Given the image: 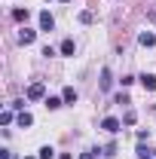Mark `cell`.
<instances>
[{
	"label": "cell",
	"instance_id": "obj_1",
	"mask_svg": "<svg viewBox=\"0 0 156 159\" xmlns=\"http://www.w3.org/2000/svg\"><path fill=\"white\" fill-rule=\"evenodd\" d=\"M43 95H46L43 83H31V86H28V101H40Z\"/></svg>",
	"mask_w": 156,
	"mask_h": 159
},
{
	"label": "cell",
	"instance_id": "obj_2",
	"mask_svg": "<svg viewBox=\"0 0 156 159\" xmlns=\"http://www.w3.org/2000/svg\"><path fill=\"white\" fill-rule=\"evenodd\" d=\"M52 28H55V19H52V16L43 9V12H40V31H46V34H49Z\"/></svg>",
	"mask_w": 156,
	"mask_h": 159
},
{
	"label": "cell",
	"instance_id": "obj_3",
	"mask_svg": "<svg viewBox=\"0 0 156 159\" xmlns=\"http://www.w3.org/2000/svg\"><path fill=\"white\" fill-rule=\"evenodd\" d=\"M37 40V31H31V28H21V34H19V43L21 46H31Z\"/></svg>",
	"mask_w": 156,
	"mask_h": 159
},
{
	"label": "cell",
	"instance_id": "obj_4",
	"mask_svg": "<svg viewBox=\"0 0 156 159\" xmlns=\"http://www.w3.org/2000/svg\"><path fill=\"white\" fill-rule=\"evenodd\" d=\"M101 129H104V132H110V135H117V132H119V119H117V116H107L104 122H101Z\"/></svg>",
	"mask_w": 156,
	"mask_h": 159
},
{
	"label": "cell",
	"instance_id": "obj_5",
	"mask_svg": "<svg viewBox=\"0 0 156 159\" xmlns=\"http://www.w3.org/2000/svg\"><path fill=\"white\" fill-rule=\"evenodd\" d=\"M138 80H141V86H144L147 92H153V89H156V77H153V74H141Z\"/></svg>",
	"mask_w": 156,
	"mask_h": 159
},
{
	"label": "cell",
	"instance_id": "obj_6",
	"mask_svg": "<svg viewBox=\"0 0 156 159\" xmlns=\"http://www.w3.org/2000/svg\"><path fill=\"white\" fill-rule=\"evenodd\" d=\"M61 98H64V104H77V89H74V86H67V89L61 92Z\"/></svg>",
	"mask_w": 156,
	"mask_h": 159
},
{
	"label": "cell",
	"instance_id": "obj_7",
	"mask_svg": "<svg viewBox=\"0 0 156 159\" xmlns=\"http://www.w3.org/2000/svg\"><path fill=\"white\" fill-rule=\"evenodd\" d=\"M110 83H113V80H110V67H104V70H101V92H107Z\"/></svg>",
	"mask_w": 156,
	"mask_h": 159
},
{
	"label": "cell",
	"instance_id": "obj_8",
	"mask_svg": "<svg viewBox=\"0 0 156 159\" xmlns=\"http://www.w3.org/2000/svg\"><path fill=\"white\" fill-rule=\"evenodd\" d=\"M19 125H21V129H28V125H34V116H31L28 110H21V113H19Z\"/></svg>",
	"mask_w": 156,
	"mask_h": 159
},
{
	"label": "cell",
	"instance_id": "obj_9",
	"mask_svg": "<svg viewBox=\"0 0 156 159\" xmlns=\"http://www.w3.org/2000/svg\"><path fill=\"white\" fill-rule=\"evenodd\" d=\"M138 40H141V46H156V37L150 34V31H144V34H141Z\"/></svg>",
	"mask_w": 156,
	"mask_h": 159
},
{
	"label": "cell",
	"instance_id": "obj_10",
	"mask_svg": "<svg viewBox=\"0 0 156 159\" xmlns=\"http://www.w3.org/2000/svg\"><path fill=\"white\" fill-rule=\"evenodd\" d=\"M74 52H77L74 40H64V43H61V55H74Z\"/></svg>",
	"mask_w": 156,
	"mask_h": 159
},
{
	"label": "cell",
	"instance_id": "obj_11",
	"mask_svg": "<svg viewBox=\"0 0 156 159\" xmlns=\"http://www.w3.org/2000/svg\"><path fill=\"white\" fill-rule=\"evenodd\" d=\"M12 19H16V21H28L31 12H28V9H12Z\"/></svg>",
	"mask_w": 156,
	"mask_h": 159
},
{
	"label": "cell",
	"instance_id": "obj_12",
	"mask_svg": "<svg viewBox=\"0 0 156 159\" xmlns=\"http://www.w3.org/2000/svg\"><path fill=\"white\" fill-rule=\"evenodd\" d=\"M138 159H153V150L141 144V147H138Z\"/></svg>",
	"mask_w": 156,
	"mask_h": 159
},
{
	"label": "cell",
	"instance_id": "obj_13",
	"mask_svg": "<svg viewBox=\"0 0 156 159\" xmlns=\"http://www.w3.org/2000/svg\"><path fill=\"white\" fill-rule=\"evenodd\" d=\"M61 101H64V98H52V95H49V98H46V107H49V110H58Z\"/></svg>",
	"mask_w": 156,
	"mask_h": 159
},
{
	"label": "cell",
	"instance_id": "obj_14",
	"mask_svg": "<svg viewBox=\"0 0 156 159\" xmlns=\"http://www.w3.org/2000/svg\"><path fill=\"white\" fill-rule=\"evenodd\" d=\"M52 156H55V150H52L49 144H46V147H40V159H52Z\"/></svg>",
	"mask_w": 156,
	"mask_h": 159
},
{
	"label": "cell",
	"instance_id": "obj_15",
	"mask_svg": "<svg viewBox=\"0 0 156 159\" xmlns=\"http://www.w3.org/2000/svg\"><path fill=\"white\" fill-rule=\"evenodd\" d=\"M135 119H138L135 110H126V116H122V122H126V125H135Z\"/></svg>",
	"mask_w": 156,
	"mask_h": 159
},
{
	"label": "cell",
	"instance_id": "obj_16",
	"mask_svg": "<svg viewBox=\"0 0 156 159\" xmlns=\"http://www.w3.org/2000/svg\"><path fill=\"white\" fill-rule=\"evenodd\" d=\"M95 19V16H92V12H89V9H83V12H80V21H83V25H89V21Z\"/></svg>",
	"mask_w": 156,
	"mask_h": 159
},
{
	"label": "cell",
	"instance_id": "obj_17",
	"mask_svg": "<svg viewBox=\"0 0 156 159\" xmlns=\"http://www.w3.org/2000/svg\"><path fill=\"white\" fill-rule=\"evenodd\" d=\"M117 104H122V107H126V104H132V98H129L126 92H119V95H117Z\"/></svg>",
	"mask_w": 156,
	"mask_h": 159
},
{
	"label": "cell",
	"instance_id": "obj_18",
	"mask_svg": "<svg viewBox=\"0 0 156 159\" xmlns=\"http://www.w3.org/2000/svg\"><path fill=\"white\" fill-rule=\"evenodd\" d=\"M0 122H3V125H9V122H12V110H3V116H0Z\"/></svg>",
	"mask_w": 156,
	"mask_h": 159
},
{
	"label": "cell",
	"instance_id": "obj_19",
	"mask_svg": "<svg viewBox=\"0 0 156 159\" xmlns=\"http://www.w3.org/2000/svg\"><path fill=\"white\" fill-rule=\"evenodd\" d=\"M0 159H12V153L9 150H0Z\"/></svg>",
	"mask_w": 156,
	"mask_h": 159
},
{
	"label": "cell",
	"instance_id": "obj_20",
	"mask_svg": "<svg viewBox=\"0 0 156 159\" xmlns=\"http://www.w3.org/2000/svg\"><path fill=\"white\" fill-rule=\"evenodd\" d=\"M80 159H95V153H83V156H80Z\"/></svg>",
	"mask_w": 156,
	"mask_h": 159
},
{
	"label": "cell",
	"instance_id": "obj_21",
	"mask_svg": "<svg viewBox=\"0 0 156 159\" xmlns=\"http://www.w3.org/2000/svg\"><path fill=\"white\" fill-rule=\"evenodd\" d=\"M58 159H74V153H61V156Z\"/></svg>",
	"mask_w": 156,
	"mask_h": 159
},
{
	"label": "cell",
	"instance_id": "obj_22",
	"mask_svg": "<svg viewBox=\"0 0 156 159\" xmlns=\"http://www.w3.org/2000/svg\"><path fill=\"white\" fill-rule=\"evenodd\" d=\"M61 3H71V0H61Z\"/></svg>",
	"mask_w": 156,
	"mask_h": 159
},
{
	"label": "cell",
	"instance_id": "obj_23",
	"mask_svg": "<svg viewBox=\"0 0 156 159\" xmlns=\"http://www.w3.org/2000/svg\"><path fill=\"white\" fill-rule=\"evenodd\" d=\"M25 159H34V156H25Z\"/></svg>",
	"mask_w": 156,
	"mask_h": 159
}]
</instances>
